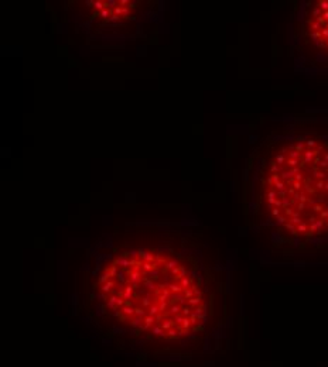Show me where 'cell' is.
I'll return each instance as SVG.
<instances>
[{
    "label": "cell",
    "instance_id": "6da1fadb",
    "mask_svg": "<svg viewBox=\"0 0 328 367\" xmlns=\"http://www.w3.org/2000/svg\"><path fill=\"white\" fill-rule=\"evenodd\" d=\"M225 267L197 230L135 228L102 234L76 281V309L96 336L146 363L218 353L228 325Z\"/></svg>",
    "mask_w": 328,
    "mask_h": 367
},
{
    "label": "cell",
    "instance_id": "7a4b0ae2",
    "mask_svg": "<svg viewBox=\"0 0 328 367\" xmlns=\"http://www.w3.org/2000/svg\"><path fill=\"white\" fill-rule=\"evenodd\" d=\"M144 1H85L84 16L94 28H112L122 27L126 23H133L141 16L146 9Z\"/></svg>",
    "mask_w": 328,
    "mask_h": 367
},
{
    "label": "cell",
    "instance_id": "3957f363",
    "mask_svg": "<svg viewBox=\"0 0 328 367\" xmlns=\"http://www.w3.org/2000/svg\"><path fill=\"white\" fill-rule=\"evenodd\" d=\"M317 6H318L323 11H325V10H328V0H320V1L317 3Z\"/></svg>",
    "mask_w": 328,
    "mask_h": 367
},
{
    "label": "cell",
    "instance_id": "277c9868",
    "mask_svg": "<svg viewBox=\"0 0 328 367\" xmlns=\"http://www.w3.org/2000/svg\"><path fill=\"white\" fill-rule=\"evenodd\" d=\"M321 16H323V19H324L325 21H328V10H325V11H323V14H321Z\"/></svg>",
    "mask_w": 328,
    "mask_h": 367
},
{
    "label": "cell",
    "instance_id": "5b68a950",
    "mask_svg": "<svg viewBox=\"0 0 328 367\" xmlns=\"http://www.w3.org/2000/svg\"><path fill=\"white\" fill-rule=\"evenodd\" d=\"M321 140L324 141V143H328V134H324V136H321Z\"/></svg>",
    "mask_w": 328,
    "mask_h": 367
},
{
    "label": "cell",
    "instance_id": "8992f818",
    "mask_svg": "<svg viewBox=\"0 0 328 367\" xmlns=\"http://www.w3.org/2000/svg\"><path fill=\"white\" fill-rule=\"evenodd\" d=\"M324 160L328 161V153H325V155H324Z\"/></svg>",
    "mask_w": 328,
    "mask_h": 367
},
{
    "label": "cell",
    "instance_id": "52a82bcc",
    "mask_svg": "<svg viewBox=\"0 0 328 367\" xmlns=\"http://www.w3.org/2000/svg\"><path fill=\"white\" fill-rule=\"evenodd\" d=\"M323 28H328V21H327V24H325V27H323Z\"/></svg>",
    "mask_w": 328,
    "mask_h": 367
}]
</instances>
